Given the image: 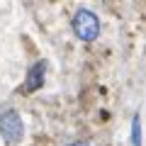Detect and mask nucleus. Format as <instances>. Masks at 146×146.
Masks as SVG:
<instances>
[{
  "instance_id": "obj_1",
  "label": "nucleus",
  "mask_w": 146,
  "mask_h": 146,
  "mask_svg": "<svg viewBox=\"0 0 146 146\" xmlns=\"http://www.w3.org/2000/svg\"><path fill=\"white\" fill-rule=\"evenodd\" d=\"M71 27H73V34L78 36L80 42H95L100 36V17L88 7H78L73 12Z\"/></svg>"
},
{
  "instance_id": "obj_2",
  "label": "nucleus",
  "mask_w": 146,
  "mask_h": 146,
  "mask_svg": "<svg viewBox=\"0 0 146 146\" xmlns=\"http://www.w3.org/2000/svg\"><path fill=\"white\" fill-rule=\"evenodd\" d=\"M0 136L10 146H17L25 136V122L15 107H7L0 112Z\"/></svg>"
},
{
  "instance_id": "obj_3",
  "label": "nucleus",
  "mask_w": 146,
  "mask_h": 146,
  "mask_svg": "<svg viewBox=\"0 0 146 146\" xmlns=\"http://www.w3.org/2000/svg\"><path fill=\"white\" fill-rule=\"evenodd\" d=\"M44 76H46V61H36L29 66L27 71V78H25V93H34L44 85Z\"/></svg>"
},
{
  "instance_id": "obj_4",
  "label": "nucleus",
  "mask_w": 146,
  "mask_h": 146,
  "mask_svg": "<svg viewBox=\"0 0 146 146\" xmlns=\"http://www.w3.org/2000/svg\"><path fill=\"white\" fill-rule=\"evenodd\" d=\"M131 146H141V115L131 117Z\"/></svg>"
},
{
  "instance_id": "obj_5",
  "label": "nucleus",
  "mask_w": 146,
  "mask_h": 146,
  "mask_svg": "<svg viewBox=\"0 0 146 146\" xmlns=\"http://www.w3.org/2000/svg\"><path fill=\"white\" fill-rule=\"evenodd\" d=\"M66 146H90L88 141H71V144H66Z\"/></svg>"
}]
</instances>
